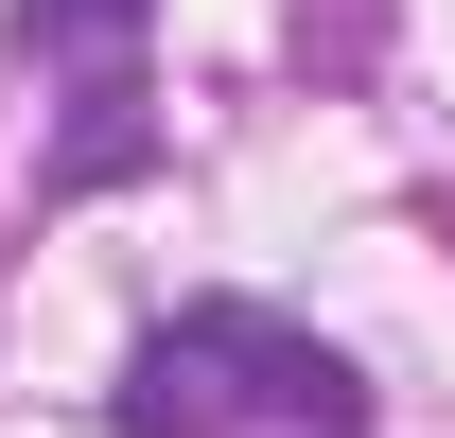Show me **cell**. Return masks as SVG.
Masks as SVG:
<instances>
[{"instance_id":"cell-1","label":"cell","mask_w":455,"mask_h":438,"mask_svg":"<svg viewBox=\"0 0 455 438\" xmlns=\"http://www.w3.org/2000/svg\"><path fill=\"white\" fill-rule=\"evenodd\" d=\"M123 438H368V385H350L298 316L211 298V316L140 333V369H123Z\"/></svg>"},{"instance_id":"cell-2","label":"cell","mask_w":455,"mask_h":438,"mask_svg":"<svg viewBox=\"0 0 455 438\" xmlns=\"http://www.w3.org/2000/svg\"><path fill=\"white\" fill-rule=\"evenodd\" d=\"M18 36L88 88V141H70V175H123L140 158V0H18Z\"/></svg>"}]
</instances>
